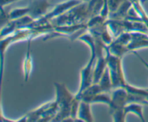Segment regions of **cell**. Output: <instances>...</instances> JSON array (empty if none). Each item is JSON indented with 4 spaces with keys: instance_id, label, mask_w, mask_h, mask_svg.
Returning a JSON list of instances; mask_svg holds the SVG:
<instances>
[{
    "instance_id": "cell-7",
    "label": "cell",
    "mask_w": 148,
    "mask_h": 122,
    "mask_svg": "<svg viewBox=\"0 0 148 122\" xmlns=\"http://www.w3.org/2000/svg\"><path fill=\"white\" fill-rule=\"evenodd\" d=\"M33 39H29L27 40V49H26V53L25 55L24 60H23V76H24L25 82H27L30 78V73L32 72L33 67V57L31 55V43Z\"/></svg>"
},
{
    "instance_id": "cell-16",
    "label": "cell",
    "mask_w": 148,
    "mask_h": 122,
    "mask_svg": "<svg viewBox=\"0 0 148 122\" xmlns=\"http://www.w3.org/2000/svg\"><path fill=\"white\" fill-rule=\"evenodd\" d=\"M132 41V34L131 32H124V33H121L118 37L116 38L114 40V42L116 43L121 44L122 45H125V46H128L129 44Z\"/></svg>"
},
{
    "instance_id": "cell-8",
    "label": "cell",
    "mask_w": 148,
    "mask_h": 122,
    "mask_svg": "<svg viewBox=\"0 0 148 122\" xmlns=\"http://www.w3.org/2000/svg\"><path fill=\"white\" fill-rule=\"evenodd\" d=\"M90 103L88 102L81 100L78 107L76 121L91 122L93 121L92 113H91Z\"/></svg>"
},
{
    "instance_id": "cell-20",
    "label": "cell",
    "mask_w": 148,
    "mask_h": 122,
    "mask_svg": "<svg viewBox=\"0 0 148 122\" xmlns=\"http://www.w3.org/2000/svg\"><path fill=\"white\" fill-rule=\"evenodd\" d=\"M147 89V91H148V88H147V89Z\"/></svg>"
},
{
    "instance_id": "cell-19",
    "label": "cell",
    "mask_w": 148,
    "mask_h": 122,
    "mask_svg": "<svg viewBox=\"0 0 148 122\" xmlns=\"http://www.w3.org/2000/svg\"><path fill=\"white\" fill-rule=\"evenodd\" d=\"M80 1H84V2H88V1H89L90 0H80Z\"/></svg>"
},
{
    "instance_id": "cell-3",
    "label": "cell",
    "mask_w": 148,
    "mask_h": 122,
    "mask_svg": "<svg viewBox=\"0 0 148 122\" xmlns=\"http://www.w3.org/2000/svg\"><path fill=\"white\" fill-rule=\"evenodd\" d=\"M106 53L107 58V66L110 71L111 80H112L113 88L125 87L128 83L127 82L124 76L122 65V58H117L111 55L108 49L106 48Z\"/></svg>"
},
{
    "instance_id": "cell-12",
    "label": "cell",
    "mask_w": 148,
    "mask_h": 122,
    "mask_svg": "<svg viewBox=\"0 0 148 122\" xmlns=\"http://www.w3.org/2000/svg\"><path fill=\"white\" fill-rule=\"evenodd\" d=\"M108 49L111 55L117 57L119 58H123V57L126 54L130 52L128 46L125 45H122L121 44L116 43V42H113L109 46H108Z\"/></svg>"
},
{
    "instance_id": "cell-4",
    "label": "cell",
    "mask_w": 148,
    "mask_h": 122,
    "mask_svg": "<svg viewBox=\"0 0 148 122\" xmlns=\"http://www.w3.org/2000/svg\"><path fill=\"white\" fill-rule=\"evenodd\" d=\"M111 102L110 103V114L115 119H120L125 117L124 107L128 104V91L125 87L113 89L111 92Z\"/></svg>"
},
{
    "instance_id": "cell-13",
    "label": "cell",
    "mask_w": 148,
    "mask_h": 122,
    "mask_svg": "<svg viewBox=\"0 0 148 122\" xmlns=\"http://www.w3.org/2000/svg\"><path fill=\"white\" fill-rule=\"evenodd\" d=\"M103 3L104 0H90L88 1V9L90 15V18L100 15Z\"/></svg>"
},
{
    "instance_id": "cell-6",
    "label": "cell",
    "mask_w": 148,
    "mask_h": 122,
    "mask_svg": "<svg viewBox=\"0 0 148 122\" xmlns=\"http://www.w3.org/2000/svg\"><path fill=\"white\" fill-rule=\"evenodd\" d=\"M132 41L128 46L130 52L137 51V49L148 47V34L141 32H131Z\"/></svg>"
},
{
    "instance_id": "cell-9",
    "label": "cell",
    "mask_w": 148,
    "mask_h": 122,
    "mask_svg": "<svg viewBox=\"0 0 148 122\" xmlns=\"http://www.w3.org/2000/svg\"><path fill=\"white\" fill-rule=\"evenodd\" d=\"M132 7V2L131 0H126L118 10L114 12L109 15L108 19H114V20H124L126 18L130 9Z\"/></svg>"
},
{
    "instance_id": "cell-18",
    "label": "cell",
    "mask_w": 148,
    "mask_h": 122,
    "mask_svg": "<svg viewBox=\"0 0 148 122\" xmlns=\"http://www.w3.org/2000/svg\"><path fill=\"white\" fill-rule=\"evenodd\" d=\"M0 1H1V7H4V6L8 5L17 0H0Z\"/></svg>"
},
{
    "instance_id": "cell-10",
    "label": "cell",
    "mask_w": 148,
    "mask_h": 122,
    "mask_svg": "<svg viewBox=\"0 0 148 122\" xmlns=\"http://www.w3.org/2000/svg\"><path fill=\"white\" fill-rule=\"evenodd\" d=\"M144 105L140 104L137 103H132L126 105L124 107V113L126 116H127L130 113H133L136 115L142 121H145V119L144 117V113H143V106Z\"/></svg>"
},
{
    "instance_id": "cell-1",
    "label": "cell",
    "mask_w": 148,
    "mask_h": 122,
    "mask_svg": "<svg viewBox=\"0 0 148 122\" xmlns=\"http://www.w3.org/2000/svg\"><path fill=\"white\" fill-rule=\"evenodd\" d=\"M56 101L58 112L52 121H64L65 119L70 117V110L75 94H72L67 89L64 83H54Z\"/></svg>"
},
{
    "instance_id": "cell-14",
    "label": "cell",
    "mask_w": 148,
    "mask_h": 122,
    "mask_svg": "<svg viewBox=\"0 0 148 122\" xmlns=\"http://www.w3.org/2000/svg\"><path fill=\"white\" fill-rule=\"evenodd\" d=\"M26 15H29L28 6L25 7L15 8L9 12V17H10V20H17V19L21 18V17Z\"/></svg>"
},
{
    "instance_id": "cell-11",
    "label": "cell",
    "mask_w": 148,
    "mask_h": 122,
    "mask_svg": "<svg viewBox=\"0 0 148 122\" xmlns=\"http://www.w3.org/2000/svg\"><path fill=\"white\" fill-rule=\"evenodd\" d=\"M101 88L103 92H111L113 90V84L112 80H111V75H110V71L108 66L106 68L102 76L100 78L99 81L98 83Z\"/></svg>"
},
{
    "instance_id": "cell-17",
    "label": "cell",
    "mask_w": 148,
    "mask_h": 122,
    "mask_svg": "<svg viewBox=\"0 0 148 122\" xmlns=\"http://www.w3.org/2000/svg\"><path fill=\"white\" fill-rule=\"evenodd\" d=\"M126 0H108L110 14L116 11L119 9V7Z\"/></svg>"
},
{
    "instance_id": "cell-2",
    "label": "cell",
    "mask_w": 148,
    "mask_h": 122,
    "mask_svg": "<svg viewBox=\"0 0 148 122\" xmlns=\"http://www.w3.org/2000/svg\"><path fill=\"white\" fill-rule=\"evenodd\" d=\"M40 35H46L44 31L37 30L31 28L17 29L11 34L1 38V73L3 72V65H4V53L7 47L11 44L22 40H29L33 39Z\"/></svg>"
},
{
    "instance_id": "cell-15",
    "label": "cell",
    "mask_w": 148,
    "mask_h": 122,
    "mask_svg": "<svg viewBox=\"0 0 148 122\" xmlns=\"http://www.w3.org/2000/svg\"><path fill=\"white\" fill-rule=\"evenodd\" d=\"M111 102V92H102L99 93L97 95H95L92 100L90 101V103H103L109 105Z\"/></svg>"
},
{
    "instance_id": "cell-5",
    "label": "cell",
    "mask_w": 148,
    "mask_h": 122,
    "mask_svg": "<svg viewBox=\"0 0 148 122\" xmlns=\"http://www.w3.org/2000/svg\"><path fill=\"white\" fill-rule=\"evenodd\" d=\"M51 4L49 0H31L29 3V15L36 20L41 18L49 12Z\"/></svg>"
}]
</instances>
